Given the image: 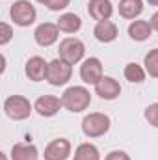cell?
<instances>
[{
  "mask_svg": "<svg viewBox=\"0 0 158 160\" xmlns=\"http://www.w3.org/2000/svg\"><path fill=\"white\" fill-rule=\"evenodd\" d=\"M149 22H151L153 30H156V32H158V11L155 13V15H153V17H151V21H149Z\"/></svg>",
  "mask_w": 158,
  "mask_h": 160,
  "instance_id": "26",
  "label": "cell"
},
{
  "mask_svg": "<svg viewBox=\"0 0 158 160\" xmlns=\"http://www.w3.org/2000/svg\"><path fill=\"white\" fill-rule=\"evenodd\" d=\"M60 32H65V34H77L80 28H82V19H80L77 13H63L60 15V19L56 21Z\"/></svg>",
  "mask_w": 158,
  "mask_h": 160,
  "instance_id": "18",
  "label": "cell"
},
{
  "mask_svg": "<svg viewBox=\"0 0 158 160\" xmlns=\"http://www.w3.org/2000/svg\"><path fill=\"white\" fill-rule=\"evenodd\" d=\"M47 71H48V63L41 56H32L26 62V65H24V73H26V77L32 82L47 80Z\"/></svg>",
  "mask_w": 158,
  "mask_h": 160,
  "instance_id": "13",
  "label": "cell"
},
{
  "mask_svg": "<svg viewBox=\"0 0 158 160\" xmlns=\"http://www.w3.org/2000/svg\"><path fill=\"white\" fill-rule=\"evenodd\" d=\"M128 36L134 41H147L153 36V26L149 21H132L128 24Z\"/></svg>",
  "mask_w": 158,
  "mask_h": 160,
  "instance_id": "15",
  "label": "cell"
},
{
  "mask_svg": "<svg viewBox=\"0 0 158 160\" xmlns=\"http://www.w3.org/2000/svg\"><path fill=\"white\" fill-rule=\"evenodd\" d=\"M69 4H71V0H48L47 2V8L50 11H62L65 8H69Z\"/></svg>",
  "mask_w": 158,
  "mask_h": 160,
  "instance_id": "24",
  "label": "cell"
},
{
  "mask_svg": "<svg viewBox=\"0 0 158 160\" xmlns=\"http://www.w3.org/2000/svg\"><path fill=\"white\" fill-rule=\"evenodd\" d=\"M60 58L69 62L71 65L78 63L84 60V54H86V45L78 39V38H65V39L60 41Z\"/></svg>",
  "mask_w": 158,
  "mask_h": 160,
  "instance_id": "6",
  "label": "cell"
},
{
  "mask_svg": "<svg viewBox=\"0 0 158 160\" xmlns=\"http://www.w3.org/2000/svg\"><path fill=\"white\" fill-rule=\"evenodd\" d=\"M36 2H39V4H43V6H47V2H48V0H36Z\"/></svg>",
  "mask_w": 158,
  "mask_h": 160,
  "instance_id": "28",
  "label": "cell"
},
{
  "mask_svg": "<svg viewBox=\"0 0 158 160\" xmlns=\"http://www.w3.org/2000/svg\"><path fill=\"white\" fill-rule=\"evenodd\" d=\"M0 158H2V160H7V157H6L4 153H0Z\"/></svg>",
  "mask_w": 158,
  "mask_h": 160,
  "instance_id": "29",
  "label": "cell"
},
{
  "mask_svg": "<svg viewBox=\"0 0 158 160\" xmlns=\"http://www.w3.org/2000/svg\"><path fill=\"white\" fill-rule=\"evenodd\" d=\"M143 11V0H119V15L123 19L134 21Z\"/></svg>",
  "mask_w": 158,
  "mask_h": 160,
  "instance_id": "16",
  "label": "cell"
},
{
  "mask_svg": "<svg viewBox=\"0 0 158 160\" xmlns=\"http://www.w3.org/2000/svg\"><path fill=\"white\" fill-rule=\"evenodd\" d=\"M104 160H130V157H128L125 151H117V149H116V151H110Z\"/></svg>",
  "mask_w": 158,
  "mask_h": 160,
  "instance_id": "25",
  "label": "cell"
},
{
  "mask_svg": "<svg viewBox=\"0 0 158 160\" xmlns=\"http://www.w3.org/2000/svg\"><path fill=\"white\" fill-rule=\"evenodd\" d=\"M143 65H145V71L149 77L158 78V48H153L145 54L143 58Z\"/></svg>",
  "mask_w": 158,
  "mask_h": 160,
  "instance_id": "21",
  "label": "cell"
},
{
  "mask_svg": "<svg viewBox=\"0 0 158 160\" xmlns=\"http://www.w3.org/2000/svg\"><path fill=\"white\" fill-rule=\"evenodd\" d=\"M87 13L97 22L110 21L114 15V4H112V0H89L87 2Z\"/></svg>",
  "mask_w": 158,
  "mask_h": 160,
  "instance_id": "11",
  "label": "cell"
},
{
  "mask_svg": "<svg viewBox=\"0 0 158 160\" xmlns=\"http://www.w3.org/2000/svg\"><path fill=\"white\" fill-rule=\"evenodd\" d=\"M60 108H63V102L56 95H41L34 102V110L41 118H52L60 112Z\"/></svg>",
  "mask_w": 158,
  "mask_h": 160,
  "instance_id": "9",
  "label": "cell"
},
{
  "mask_svg": "<svg viewBox=\"0 0 158 160\" xmlns=\"http://www.w3.org/2000/svg\"><path fill=\"white\" fill-rule=\"evenodd\" d=\"M149 6H158V0H145Z\"/></svg>",
  "mask_w": 158,
  "mask_h": 160,
  "instance_id": "27",
  "label": "cell"
},
{
  "mask_svg": "<svg viewBox=\"0 0 158 160\" xmlns=\"http://www.w3.org/2000/svg\"><path fill=\"white\" fill-rule=\"evenodd\" d=\"M95 93L102 99V101H114L121 95V86L116 78L112 77H102L95 84Z\"/></svg>",
  "mask_w": 158,
  "mask_h": 160,
  "instance_id": "12",
  "label": "cell"
},
{
  "mask_svg": "<svg viewBox=\"0 0 158 160\" xmlns=\"http://www.w3.org/2000/svg\"><path fill=\"white\" fill-rule=\"evenodd\" d=\"M71 153H73L71 142L67 138H56L45 147L43 157L45 160H67L71 157Z\"/></svg>",
  "mask_w": 158,
  "mask_h": 160,
  "instance_id": "8",
  "label": "cell"
},
{
  "mask_svg": "<svg viewBox=\"0 0 158 160\" xmlns=\"http://www.w3.org/2000/svg\"><path fill=\"white\" fill-rule=\"evenodd\" d=\"M34 106L32 102L22 97V95H9L6 101H4V112L9 119L13 121H24L30 118Z\"/></svg>",
  "mask_w": 158,
  "mask_h": 160,
  "instance_id": "4",
  "label": "cell"
},
{
  "mask_svg": "<svg viewBox=\"0 0 158 160\" xmlns=\"http://www.w3.org/2000/svg\"><path fill=\"white\" fill-rule=\"evenodd\" d=\"M13 38V28L7 24V22H0V45L6 47Z\"/></svg>",
  "mask_w": 158,
  "mask_h": 160,
  "instance_id": "23",
  "label": "cell"
},
{
  "mask_svg": "<svg viewBox=\"0 0 158 160\" xmlns=\"http://www.w3.org/2000/svg\"><path fill=\"white\" fill-rule=\"evenodd\" d=\"M123 75H125V78L128 80L130 84H141V82L145 80L147 71H145V67H141L140 63H136V62H130V63H126V65H125V71H123Z\"/></svg>",
  "mask_w": 158,
  "mask_h": 160,
  "instance_id": "19",
  "label": "cell"
},
{
  "mask_svg": "<svg viewBox=\"0 0 158 160\" xmlns=\"http://www.w3.org/2000/svg\"><path fill=\"white\" fill-rule=\"evenodd\" d=\"M93 36H95V39L99 43H112V41L117 39V36H119L117 24L112 22V21H101V22L95 24Z\"/></svg>",
  "mask_w": 158,
  "mask_h": 160,
  "instance_id": "14",
  "label": "cell"
},
{
  "mask_svg": "<svg viewBox=\"0 0 158 160\" xmlns=\"http://www.w3.org/2000/svg\"><path fill=\"white\" fill-rule=\"evenodd\" d=\"M73 77V65L62 58H56L52 62H48V71H47V82L50 86H65Z\"/></svg>",
  "mask_w": 158,
  "mask_h": 160,
  "instance_id": "5",
  "label": "cell"
},
{
  "mask_svg": "<svg viewBox=\"0 0 158 160\" xmlns=\"http://www.w3.org/2000/svg\"><path fill=\"white\" fill-rule=\"evenodd\" d=\"M9 17L17 26L26 28V26H32L36 22L37 11L30 0H15L9 8Z\"/></svg>",
  "mask_w": 158,
  "mask_h": 160,
  "instance_id": "3",
  "label": "cell"
},
{
  "mask_svg": "<svg viewBox=\"0 0 158 160\" xmlns=\"http://www.w3.org/2000/svg\"><path fill=\"white\" fill-rule=\"evenodd\" d=\"M39 151L34 143H15L11 147V160H37Z\"/></svg>",
  "mask_w": 158,
  "mask_h": 160,
  "instance_id": "17",
  "label": "cell"
},
{
  "mask_svg": "<svg viewBox=\"0 0 158 160\" xmlns=\"http://www.w3.org/2000/svg\"><path fill=\"white\" fill-rule=\"evenodd\" d=\"M112 127V121L102 112H91L82 119V132L87 138H101Z\"/></svg>",
  "mask_w": 158,
  "mask_h": 160,
  "instance_id": "2",
  "label": "cell"
},
{
  "mask_svg": "<svg viewBox=\"0 0 158 160\" xmlns=\"http://www.w3.org/2000/svg\"><path fill=\"white\" fill-rule=\"evenodd\" d=\"M73 160H101V155H99V149L93 143H80L75 149Z\"/></svg>",
  "mask_w": 158,
  "mask_h": 160,
  "instance_id": "20",
  "label": "cell"
},
{
  "mask_svg": "<svg viewBox=\"0 0 158 160\" xmlns=\"http://www.w3.org/2000/svg\"><path fill=\"white\" fill-rule=\"evenodd\" d=\"M62 102H63V108L73 112V114H78L89 108L91 104V93L87 88L84 86H71L63 91L62 95Z\"/></svg>",
  "mask_w": 158,
  "mask_h": 160,
  "instance_id": "1",
  "label": "cell"
},
{
  "mask_svg": "<svg viewBox=\"0 0 158 160\" xmlns=\"http://www.w3.org/2000/svg\"><path fill=\"white\" fill-rule=\"evenodd\" d=\"M102 77H104L102 75V62L99 58L91 56V58H86L82 62V65H80V78H82L84 84L95 86Z\"/></svg>",
  "mask_w": 158,
  "mask_h": 160,
  "instance_id": "7",
  "label": "cell"
},
{
  "mask_svg": "<svg viewBox=\"0 0 158 160\" xmlns=\"http://www.w3.org/2000/svg\"><path fill=\"white\" fill-rule=\"evenodd\" d=\"M60 38V28L56 22H41L34 32V39L39 47H52Z\"/></svg>",
  "mask_w": 158,
  "mask_h": 160,
  "instance_id": "10",
  "label": "cell"
},
{
  "mask_svg": "<svg viewBox=\"0 0 158 160\" xmlns=\"http://www.w3.org/2000/svg\"><path fill=\"white\" fill-rule=\"evenodd\" d=\"M143 118L149 121V125H153L155 128H158V102H153L145 108Z\"/></svg>",
  "mask_w": 158,
  "mask_h": 160,
  "instance_id": "22",
  "label": "cell"
}]
</instances>
